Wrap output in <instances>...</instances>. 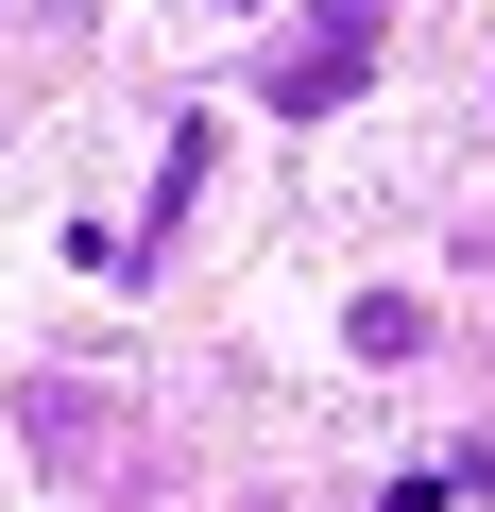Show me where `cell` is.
<instances>
[{"mask_svg":"<svg viewBox=\"0 0 495 512\" xmlns=\"http://www.w3.org/2000/svg\"><path fill=\"white\" fill-rule=\"evenodd\" d=\"M342 342H359V359H427V308H410V291H359V325H342Z\"/></svg>","mask_w":495,"mask_h":512,"instance_id":"2","label":"cell"},{"mask_svg":"<svg viewBox=\"0 0 495 512\" xmlns=\"http://www.w3.org/2000/svg\"><path fill=\"white\" fill-rule=\"evenodd\" d=\"M359 69H376V0H325V35L274 69V120H342V103H359Z\"/></svg>","mask_w":495,"mask_h":512,"instance_id":"1","label":"cell"}]
</instances>
